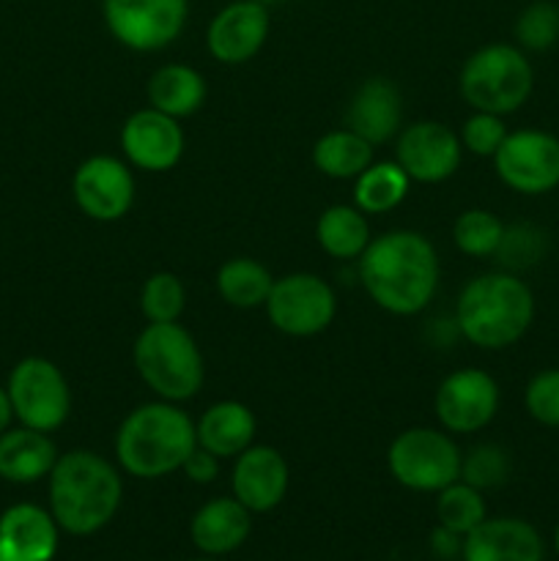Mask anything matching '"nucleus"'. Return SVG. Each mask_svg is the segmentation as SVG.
Listing matches in <instances>:
<instances>
[{
  "mask_svg": "<svg viewBox=\"0 0 559 561\" xmlns=\"http://www.w3.org/2000/svg\"><path fill=\"white\" fill-rule=\"evenodd\" d=\"M464 561H543L546 546L529 520L486 518L464 537Z\"/></svg>",
  "mask_w": 559,
  "mask_h": 561,
  "instance_id": "a211bd4d",
  "label": "nucleus"
},
{
  "mask_svg": "<svg viewBox=\"0 0 559 561\" xmlns=\"http://www.w3.org/2000/svg\"><path fill=\"white\" fill-rule=\"evenodd\" d=\"M548 252V239L546 230H540L537 225L532 222H515V225H504L502 241H499L497 252V263L502 266V272H526V268L537 266V263L546 257Z\"/></svg>",
  "mask_w": 559,
  "mask_h": 561,
  "instance_id": "c756f323",
  "label": "nucleus"
},
{
  "mask_svg": "<svg viewBox=\"0 0 559 561\" xmlns=\"http://www.w3.org/2000/svg\"><path fill=\"white\" fill-rule=\"evenodd\" d=\"M499 383L491 373L464 367L455 370L438 383L436 389V416L447 433H469L482 431L491 425L499 411Z\"/></svg>",
  "mask_w": 559,
  "mask_h": 561,
  "instance_id": "f8f14e48",
  "label": "nucleus"
},
{
  "mask_svg": "<svg viewBox=\"0 0 559 561\" xmlns=\"http://www.w3.org/2000/svg\"><path fill=\"white\" fill-rule=\"evenodd\" d=\"M513 474V458L499 444H477L460 460V480L477 491H493L502 488Z\"/></svg>",
  "mask_w": 559,
  "mask_h": 561,
  "instance_id": "473e14b6",
  "label": "nucleus"
},
{
  "mask_svg": "<svg viewBox=\"0 0 559 561\" xmlns=\"http://www.w3.org/2000/svg\"><path fill=\"white\" fill-rule=\"evenodd\" d=\"M258 3H263V5H274V3H285V0H258Z\"/></svg>",
  "mask_w": 559,
  "mask_h": 561,
  "instance_id": "a19ab883",
  "label": "nucleus"
},
{
  "mask_svg": "<svg viewBox=\"0 0 559 561\" xmlns=\"http://www.w3.org/2000/svg\"><path fill=\"white\" fill-rule=\"evenodd\" d=\"M258 420L250 405L239 400H219L203 411L201 420L195 422L197 447L208 449L212 455L223 458H236L252 447L255 442Z\"/></svg>",
  "mask_w": 559,
  "mask_h": 561,
  "instance_id": "4be33fe9",
  "label": "nucleus"
},
{
  "mask_svg": "<svg viewBox=\"0 0 559 561\" xmlns=\"http://www.w3.org/2000/svg\"><path fill=\"white\" fill-rule=\"evenodd\" d=\"M195 447V422L179 403L168 400L137 405L115 433L118 466L137 480H157L170 471H181Z\"/></svg>",
  "mask_w": 559,
  "mask_h": 561,
  "instance_id": "20e7f679",
  "label": "nucleus"
},
{
  "mask_svg": "<svg viewBox=\"0 0 559 561\" xmlns=\"http://www.w3.org/2000/svg\"><path fill=\"white\" fill-rule=\"evenodd\" d=\"M316 239L327 255L338 261H356L370 244V225L356 206H329L316 222Z\"/></svg>",
  "mask_w": 559,
  "mask_h": 561,
  "instance_id": "a878e982",
  "label": "nucleus"
},
{
  "mask_svg": "<svg viewBox=\"0 0 559 561\" xmlns=\"http://www.w3.org/2000/svg\"><path fill=\"white\" fill-rule=\"evenodd\" d=\"M499 181L518 195H548L559 186V137L543 129L507 131L493 153Z\"/></svg>",
  "mask_w": 559,
  "mask_h": 561,
  "instance_id": "9b49d317",
  "label": "nucleus"
},
{
  "mask_svg": "<svg viewBox=\"0 0 559 561\" xmlns=\"http://www.w3.org/2000/svg\"><path fill=\"white\" fill-rule=\"evenodd\" d=\"M121 148L126 162L135 168L164 173L173 170L184 153V129L173 115H164L153 107L137 110L121 129Z\"/></svg>",
  "mask_w": 559,
  "mask_h": 561,
  "instance_id": "2eb2a0df",
  "label": "nucleus"
},
{
  "mask_svg": "<svg viewBox=\"0 0 559 561\" xmlns=\"http://www.w3.org/2000/svg\"><path fill=\"white\" fill-rule=\"evenodd\" d=\"M263 307L277 332L288 337H316L334 321L338 299L318 274L296 272L274 279Z\"/></svg>",
  "mask_w": 559,
  "mask_h": 561,
  "instance_id": "1a4fd4ad",
  "label": "nucleus"
},
{
  "mask_svg": "<svg viewBox=\"0 0 559 561\" xmlns=\"http://www.w3.org/2000/svg\"><path fill=\"white\" fill-rule=\"evenodd\" d=\"M356 261L362 288L392 316H417L436 294L438 255L417 230H389L376 236Z\"/></svg>",
  "mask_w": 559,
  "mask_h": 561,
  "instance_id": "f257e3e1",
  "label": "nucleus"
},
{
  "mask_svg": "<svg viewBox=\"0 0 559 561\" xmlns=\"http://www.w3.org/2000/svg\"><path fill=\"white\" fill-rule=\"evenodd\" d=\"M345 126L365 137L370 146L389 142L403 126V96L387 77H370L351 96Z\"/></svg>",
  "mask_w": 559,
  "mask_h": 561,
  "instance_id": "6ab92c4d",
  "label": "nucleus"
},
{
  "mask_svg": "<svg viewBox=\"0 0 559 561\" xmlns=\"http://www.w3.org/2000/svg\"><path fill=\"white\" fill-rule=\"evenodd\" d=\"M107 31L135 53H159L181 36L186 25V0H102Z\"/></svg>",
  "mask_w": 559,
  "mask_h": 561,
  "instance_id": "9d476101",
  "label": "nucleus"
},
{
  "mask_svg": "<svg viewBox=\"0 0 559 561\" xmlns=\"http://www.w3.org/2000/svg\"><path fill=\"white\" fill-rule=\"evenodd\" d=\"M431 546H433V551L438 553V557L447 559V557H453L458 548H464V542H460V535H455V531L438 526V529L433 531V537H431Z\"/></svg>",
  "mask_w": 559,
  "mask_h": 561,
  "instance_id": "4c0bfd02",
  "label": "nucleus"
},
{
  "mask_svg": "<svg viewBox=\"0 0 559 561\" xmlns=\"http://www.w3.org/2000/svg\"><path fill=\"white\" fill-rule=\"evenodd\" d=\"M460 153H464L460 137L447 124L417 121L398 135L395 162L406 170L411 181L438 184L458 170Z\"/></svg>",
  "mask_w": 559,
  "mask_h": 561,
  "instance_id": "4468645a",
  "label": "nucleus"
},
{
  "mask_svg": "<svg viewBox=\"0 0 559 561\" xmlns=\"http://www.w3.org/2000/svg\"><path fill=\"white\" fill-rule=\"evenodd\" d=\"M121 496L118 469L91 449L58 455L49 471V513L66 535H96L115 518Z\"/></svg>",
  "mask_w": 559,
  "mask_h": 561,
  "instance_id": "f03ea898",
  "label": "nucleus"
},
{
  "mask_svg": "<svg viewBox=\"0 0 559 561\" xmlns=\"http://www.w3.org/2000/svg\"><path fill=\"white\" fill-rule=\"evenodd\" d=\"M526 414L543 427L559 431V367L535 373L524 389Z\"/></svg>",
  "mask_w": 559,
  "mask_h": 561,
  "instance_id": "f704fd0d",
  "label": "nucleus"
},
{
  "mask_svg": "<svg viewBox=\"0 0 559 561\" xmlns=\"http://www.w3.org/2000/svg\"><path fill=\"white\" fill-rule=\"evenodd\" d=\"M436 518L438 526L466 537L471 529H477V526L488 518L482 491L466 485L464 480L453 482V485H447L444 491H438Z\"/></svg>",
  "mask_w": 559,
  "mask_h": 561,
  "instance_id": "c85d7f7f",
  "label": "nucleus"
},
{
  "mask_svg": "<svg viewBox=\"0 0 559 561\" xmlns=\"http://www.w3.org/2000/svg\"><path fill=\"white\" fill-rule=\"evenodd\" d=\"M148 102L153 110L173 118H186L197 113L208 96L206 80L197 69L186 64H164L148 80Z\"/></svg>",
  "mask_w": 559,
  "mask_h": 561,
  "instance_id": "b1692460",
  "label": "nucleus"
},
{
  "mask_svg": "<svg viewBox=\"0 0 559 561\" xmlns=\"http://www.w3.org/2000/svg\"><path fill=\"white\" fill-rule=\"evenodd\" d=\"M269 27H272L269 5L258 3V0H233L208 25L206 47L219 64H247L266 44Z\"/></svg>",
  "mask_w": 559,
  "mask_h": 561,
  "instance_id": "dca6fc26",
  "label": "nucleus"
},
{
  "mask_svg": "<svg viewBox=\"0 0 559 561\" xmlns=\"http://www.w3.org/2000/svg\"><path fill=\"white\" fill-rule=\"evenodd\" d=\"M312 164L327 179H356L362 170L373 164V146L365 137L343 126V129L327 131L323 137H318L316 146H312Z\"/></svg>",
  "mask_w": 559,
  "mask_h": 561,
  "instance_id": "393cba45",
  "label": "nucleus"
},
{
  "mask_svg": "<svg viewBox=\"0 0 559 561\" xmlns=\"http://www.w3.org/2000/svg\"><path fill=\"white\" fill-rule=\"evenodd\" d=\"M71 195L85 217L96 222H118L135 203V175L121 159L96 153L75 170Z\"/></svg>",
  "mask_w": 559,
  "mask_h": 561,
  "instance_id": "ddd939ff",
  "label": "nucleus"
},
{
  "mask_svg": "<svg viewBox=\"0 0 559 561\" xmlns=\"http://www.w3.org/2000/svg\"><path fill=\"white\" fill-rule=\"evenodd\" d=\"M11 420H14V411H11L9 392H5V387H0V436H3V433L9 431Z\"/></svg>",
  "mask_w": 559,
  "mask_h": 561,
  "instance_id": "58836bf2",
  "label": "nucleus"
},
{
  "mask_svg": "<svg viewBox=\"0 0 559 561\" xmlns=\"http://www.w3.org/2000/svg\"><path fill=\"white\" fill-rule=\"evenodd\" d=\"M137 376L159 400L184 403L195 398L206 378V365L195 337L175 323H148L135 340Z\"/></svg>",
  "mask_w": 559,
  "mask_h": 561,
  "instance_id": "39448f33",
  "label": "nucleus"
},
{
  "mask_svg": "<svg viewBox=\"0 0 559 561\" xmlns=\"http://www.w3.org/2000/svg\"><path fill=\"white\" fill-rule=\"evenodd\" d=\"M535 321V294L513 272H488L460 288L455 327L466 343L502 351L518 343Z\"/></svg>",
  "mask_w": 559,
  "mask_h": 561,
  "instance_id": "7ed1b4c3",
  "label": "nucleus"
},
{
  "mask_svg": "<svg viewBox=\"0 0 559 561\" xmlns=\"http://www.w3.org/2000/svg\"><path fill=\"white\" fill-rule=\"evenodd\" d=\"M354 181V203L362 214L392 211L406 201L411 184L398 162H373Z\"/></svg>",
  "mask_w": 559,
  "mask_h": 561,
  "instance_id": "cd10ccee",
  "label": "nucleus"
},
{
  "mask_svg": "<svg viewBox=\"0 0 559 561\" xmlns=\"http://www.w3.org/2000/svg\"><path fill=\"white\" fill-rule=\"evenodd\" d=\"M460 146L466 148L469 153L475 157H491L499 151V146L504 142L507 137V126H504L502 115H493V113H480L475 110V115H469L460 129Z\"/></svg>",
  "mask_w": 559,
  "mask_h": 561,
  "instance_id": "c9c22d12",
  "label": "nucleus"
},
{
  "mask_svg": "<svg viewBox=\"0 0 559 561\" xmlns=\"http://www.w3.org/2000/svg\"><path fill=\"white\" fill-rule=\"evenodd\" d=\"M515 42L526 53H546L559 42V5L551 0H535L515 20Z\"/></svg>",
  "mask_w": 559,
  "mask_h": 561,
  "instance_id": "72a5a7b5",
  "label": "nucleus"
},
{
  "mask_svg": "<svg viewBox=\"0 0 559 561\" xmlns=\"http://www.w3.org/2000/svg\"><path fill=\"white\" fill-rule=\"evenodd\" d=\"M186 288L173 272H157L142 283L140 310L148 323H175L184 312Z\"/></svg>",
  "mask_w": 559,
  "mask_h": 561,
  "instance_id": "2f4dec72",
  "label": "nucleus"
},
{
  "mask_svg": "<svg viewBox=\"0 0 559 561\" xmlns=\"http://www.w3.org/2000/svg\"><path fill=\"white\" fill-rule=\"evenodd\" d=\"M288 480L290 471L283 455L269 444H252L244 453L236 455L230 485H233V496L250 513H269L288 493Z\"/></svg>",
  "mask_w": 559,
  "mask_h": 561,
  "instance_id": "f3484780",
  "label": "nucleus"
},
{
  "mask_svg": "<svg viewBox=\"0 0 559 561\" xmlns=\"http://www.w3.org/2000/svg\"><path fill=\"white\" fill-rule=\"evenodd\" d=\"M554 551H557V557H559V524H557V529H554Z\"/></svg>",
  "mask_w": 559,
  "mask_h": 561,
  "instance_id": "ea45409f",
  "label": "nucleus"
},
{
  "mask_svg": "<svg viewBox=\"0 0 559 561\" xmlns=\"http://www.w3.org/2000/svg\"><path fill=\"white\" fill-rule=\"evenodd\" d=\"M535 88V69L515 44H486L460 69V96L471 110L510 115L526 104Z\"/></svg>",
  "mask_w": 559,
  "mask_h": 561,
  "instance_id": "423d86ee",
  "label": "nucleus"
},
{
  "mask_svg": "<svg viewBox=\"0 0 559 561\" xmlns=\"http://www.w3.org/2000/svg\"><path fill=\"white\" fill-rule=\"evenodd\" d=\"M250 510H247L236 496L212 499V502H206L195 515H192V542H195L197 551L208 553V557L233 553L236 548L244 546V540L250 537Z\"/></svg>",
  "mask_w": 559,
  "mask_h": 561,
  "instance_id": "412c9836",
  "label": "nucleus"
},
{
  "mask_svg": "<svg viewBox=\"0 0 559 561\" xmlns=\"http://www.w3.org/2000/svg\"><path fill=\"white\" fill-rule=\"evenodd\" d=\"M5 392H9L16 420L33 431H58L71 414V392L66 376L55 362L44 356H25L16 362Z\"/></svg>",
  "mask_w": 559,
  "mask_h": 561,
  "instance_id": "6e6552de",
  "label": "nucleus"
},
{
  "mask_svg": "<svg viewBox=\"0 0 559 561\" xmlns=\"http://www.w3.org/2000/svg\"><path fill=\"white\" fill-rule=\"evenodd\" d=\"M274 277L263 263L252 257H230L217 272V290L236 310H255L266 305Z\"/></svg>",
  "mask_w": 559,
  "mask_h": 561,
  "instance_id": "bb28decb",
  "label": "nucleus"
},
{
  "mask_svg": "<svg viewBox=\"0 0 559 561\" xmlns=\"http://www.w3.org/2000/svg\"><path fill=\"white\" fill-rule=\"evenodd\" d=\"M502 233L504 222L488 208H469L453 225L455 247L469 257H493Z\"/></svg>",
  "mask_w": 559,
  "mask_h": 561,
  "instance_id": "7c9ffc66",
  "label": "nucleus"
},
{
  "mask_svg": "<svg viewBox=\"0 0 559 561\" xmlns=\"http://www.w3.org/2000/svg\"><path fill=\"white\" fill-rule=\"evenodd\" d=\"M181 471L186 474V480L197 482V485H208V482L217 480L219 458H217V455L208 453V449L195 447L190 453V458L184 460V466H181Z\"/></svg>",
  "mask_w": 559,
  "mask_h": 561,
  "instance_id": "e433bc0d",
  "label": "nucleus"
},
{
  "mask_svg": "<svg viewBox=\"0 0 559 561\" xmlns=\"http://www.w3.org/2000/svg\"><path fill=\"white\" fill-rule=\"evenodd\" d=\"M460 460L464 455L453 436L433 427H409L387 449L389 474L417 493H438L458 482Z\"/></svg>",
  "mask_w": 559,
  "mask_h": 561,
  "instance_id": "0eeeda50",
  "label": "nucleus"
},
{
  "mask_svg": "<svg viewBox=\"0 0 559 561\" xmlns=\"http://www.w3.org/2000/svg\"><path fill=\"white\" fill-rule=\"evenodd\" d=\"M58 460L53 438L33 427H9L0 436V477L16 485L44 480Z\"/></svg>",
  "mask_w": 559,
  "mask_h": 561,
  "instance_id": "5701e85b",
  "label": "nucleus"
},
{
  "mask_svg": "<svg viewBox=\"0 0 559 561\" xmlns=\"http://www.w3.org/2000/svg\"><path fill=\"white\" fill-rule=\"evenodd\" d=\"M58 524L36 504H14L0 515V561H53Z\"/></svg>",
  "mask_w": 559,
  "mask_h": 561,
  "instance_id": "aec40b11",
  "label": "nucleus"
},
{
  "mask_svg": "<svg viewBox=\"0 0 559 561\" xmlns=\"http://www.w3.org/2000/svg\"><path fill=\"white\" fill-rule=\"evenodd\" d=\"M192 561H217L214 557H208V559H192Z\"/></svg>",
  "mask_w": 559,
  "mask_h": 561,
  "instance_id": "79ce46f5",
  "label": "nucleus"
}]
</instances>
